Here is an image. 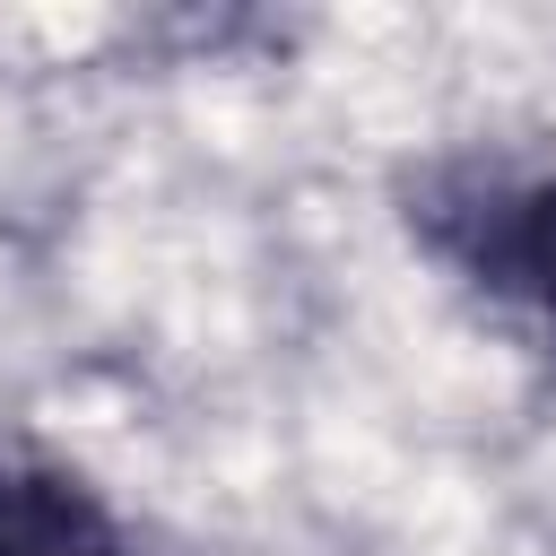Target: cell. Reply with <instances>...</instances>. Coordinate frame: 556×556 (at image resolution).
I'll return each mask as SVG.
<instances>
[{
    "instance_id": "1",
    "label": "cell",
    "mask_w": 556,
    "mask_h": 556,
    "mask_svg": "<svg viewBox=\"0 0 556 556\" xmlns=\"http://www.w3.org/2000/svg\"><path fill=\"white\" fill-rule=\"evenodd\" d=\"M408 235L495 313L556 348V165L460 156L408 191Z\"/></svg>"
},
{
    "instance_id": "2",
    "label": "cell",
    "mask_w": 556,
    "mask_h": 556,
    "mask_svg": "<svg viewBox=\"0 0 556 556\" xmlns=\"http://www.w3.org/2000/svg\"><path fill=\"white\" fill-rule=\"evenodd\" d=\"M0 556H139V539L78 469L0 443Z\"/></svg>"
}]
</instances>
